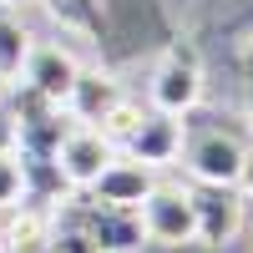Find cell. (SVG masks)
Wrapping results in <instances>:
<instances>
[{"label":"cell","mask_w":253,"mask_h":253,"mask_svg":"<svg viewBox=\"0 0 253 253\" xmlns=\"http://www.w3.org/2000/svg\"><path fill=\"white\" fill-rule=\"evenodd\" d=\"M243 152L248 142L233 132V126H182V162L187 172H193V182H218V187H238V167H243Z\"/></svg>","instance_id":"6da1fadb"},{"label":"cell","mask_w":253,"mask_h":253,"mask_svg":"<svg viewBox=\"0 0 253 253\" xmlns=\"http://www.w3.org/2000/svg\"><path fill=\"white\" fill-rule=\"evenodd\" d=\"M137 218H142L147 243H162V248L198 243V218H193V198H187V187L157 182L152 193L137 203Z\"/></svg>","instance_id":"7a4b0ae2"},{"label":"cell","mask_w":253,"mask_h":253,"mask_svg":"<svg viewBox=\"0 0 253 253\" xmlns=\"http://www.w3.org/2000/svg\"><path fill=\"white\" fill-rule=\"evenodd\" d=\"M203 101V61L193 46H172L152 71V112L187 117Z\"/></svg>","instance_id":"3957f363"},{"label":"cell","mask_w":253,"mask_h":253,"mask_svg":"<svg viewBox=\"0 0 253 253\" xmlns=\"http://www.w3.org/2000/svg\"><path fill=\"white\" fill-rule=\"evenodd\" d=\"M71 213H76L81 228L91 233L96 253H137V248L147 243L137 208H117V203H96V198H86V203H71Z\"/></svg>","instance_id":"277c9868"},{"label":"cell","mask_w":253,"mask_h":253,"mask_svg":"<svg viewBox=\"0 0 253 253\" xmlns=\"http://www.w3.org/2000/svg\"><path fill=\"white\" fill-rule=\"evenodd\" d=\"M187 198H193V218H198V243H203V248H223V243H233V233L243 228L238 187L193 182V187H187Z\"/></svg>","instance_id":"5b68a950"},{"label":"cell","mask_w":253,"mask_h":253,"mask_svg":"<svg viewBox=\"0 0 253 253\" xmlns=\"http://www.w3.org/2000/svg\"><path fill=\"white\" fill-rule=\"evenodd\" d=\"M117 157V147L96 132V126H66V137L56 142V172L66 177V187H86L101 177V167Z\"/></svg>","instance_id":"8992f818"},{"label":"cell","mask_w":253,"mask_h":253,"mask_svg":"<svg viewBox=\"0 0 253 253\" xmlns=\"http://www.w3.org/2000/svg\"><path fill=\"white\" fill-rule=\"evenodd\" d=\"M76 56L66 46H56V41H46V46H31L26 56V66H20V81H26V91L41 96V101H51V107H66V96L76 86Z\"/></svg>","instance_id":"52a82bcc"},{"label":"cell","mask_w":253,"mask_h":253,"mask_svg":"<svg viewBox=\"0 0 253 253\" xmlns=\"http://www.w3.org/2000/svg\"><path fill=\"white\" fill-rule=\"evenodd\" d=\"M122 152L142 162V167H167L182 152V122L167 112H142V122L132 126V137L122 142Z\"/></svg>","instance_id":"ba28073f"},{"label":"cell","mask_w":253,"mask_h":253,"mask_svg":"<svg viewBox=\"0 0 253 253\" xmlns=\"http://www.w3.org/2000/svg\"><path fill=\"white\" fill-rule=\"evenodd\" d=\"M157 187V177H152V167H142V162H132V157H112L107 167H101V177L86 187V193L96 198V203H117V208H137L147 193Z\"/></svg>","instance_id":"9c48e42d"},{"label":"cell","mask_w":253,"mask_h":253,"mask_svg":"<svg viewBox=\"0 0 253 253\" xmlns=\"http://www.w3.org/2000/svg\"><path fill=\"white\" fill-rule=\"evenodd\" d=\"M117 101H122V86L107 71H81L76 86H71V96H66V112L76 117V126H101Z\"/></svg>","instance_id":"30bf717a"},{"label":"cell","mask_w":253,"mask_h":253,"mask_svg":"<svg viewBox=\"0 0 253 253\" xmlns=\"http://www.w3.org/2000/svg\"><path fill=\"white\" fill-rule=\"evenodd\" d=\"M31 31H26V20H20V10H5L0 5V81H15L20 66H26V56H31Z\"/></svg>","instance_id":"8fae6325"},{"label":"cell","mask_w":253,"mask_h":253,"mask_svg":"<svg viewBox=\"0 0 253 253\" xmlns=\"http://www.w3.org/2000/svg\"><path fill=\"white\" fill-rule=\"evenodd\" d=\"M0 253H56L51 248V223L41 213H20L10 228L0 223Z\"/></svg>","instance_id":"7c38bea8"},{"label":"cell","mask_w":253,"mask_h":253,"mask_svg":"<svg viewBox=\"0 0 253 253\" xmlns=\"http://www.w3.org/2000/svg\"><path fill=\"white\" fill-rule=\"evenodd\" d=\"M46 10H51L56 26H66V31L101 36V0H46Z\"/></svg>","instance_id":"4fadbf2b"},{"label":"cell","mask_w":253,"mask_h":253,"mask_svg":"<svg viewBox=\"0 0 253 253\" xmlns=\"http://www.w3.org/2000/svg\"><path fill=\"white\" fill-rule=\"evenodd\" d=\"M51 248L56 253H96L91 233L81 228V218L71 213V203H61L56 208V223H51Z\"/></svg>","instance_id":"5bb4252c"},{"label":"cell","mask_w":253,"mask_h":253,"mask_svg":"<svg viewBox=\"0 0 253 253\" xmlns=\"http://www.w3.org/2000/svg\"><path fill=\"white\" fill-rule=\"evenodd\" d=\"M15 203H26V177H20L15 152H0V208H15Z\"/></svg>","instance_id":"9a60e30c"},{"label":"cell","mask_w":253,"mask_h":253,"mask_svg":"<svg viewBox=\"0 0 253 253\" xmlns=\"http://www.w3.org/2000/svg\"><path fill=\"white\" fill-rule=\"evenodd\" d=\"M0 152H15V117L0 107Z\"/></svg>","instance_id":"2e32d148"},{"label":"cell","mask_w":253,"mask_h":253,"mask_svg":"<svg viewBox=\"0 0 253 253\" xmlns=\"http://www.w3.org/2000/svg\"><path fill=\"white\" fill-rule=\"evenodd\" d=\"M238 187H243V193L253 198V147L243 152V167H238Z\"/></svg>","instance_id":"e0dca14e"},{"label":"cell","mask_w":253,"mask_h":253,"mask_svg":"<svg viewBox=\"0 0 253 253\" xmlns=\"http://www.w3.org/2000/svg\"><path fill=\"white\" fill-rule=\"evenodd\" d=\"M238 66H243V76L253 81V41H243V51H238Z\"/></svg>","instance_id":"ac0fdd59"},{"label":"cell","mask_w":253,"mask_h":253,"mask_svg":"<svg viewBox=\"0 0 253 253\" xmlns=\"http://www.w3.org/2000/svg\"><path fill=\"white\" fill-rule=\"evenodd\" d=\"M0 5H5V10H20V5H26V0H0Z\"/></svg>","instance_id":"d6986e66"},{"label":"cell","mask_w":253,"mask_h":253,"mask_svg":"<svg viewBox=\"0 0 253 253\" xmlns=\"http://www.w3.org/2000/svg\"><path fill=\"white\" fill-rule=\"evenodd\" d=\"M248 238H253V223H248Z\"/></svg>","instance_id":"ffe728a7"},{"label":"cell","mask_w":253,"mask_h":253,"mask_svg":"<svg viewBox=\"0 0 253 253\" xmlns=\"http://www.w3.org/2000/svg\"><path fill=\"white\" fill-rule=\"evenodd\" d=\"M0 86H5V81H0Z\"/></svg>","instance_id":"44dd1931"}]
</instances>
